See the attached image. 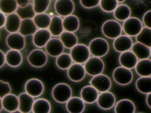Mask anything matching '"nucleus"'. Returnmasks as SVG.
Returning <instances> with one entry per match:
<instances>
[{"label":"nucleus","mask_w":151,"mask_h":113,"mask_svg":"<svg viewBox=\"0 0 151 113\" xmlns=\"http://www.w3.org/2000/svg\"><path fill=\"white\" fill-rule=\"evenodd\" d=\"M51 94L52 98L55 102L60 104L66 103L72 97V89L66 83H58L53 87Z\"/></svg>","instance_id":"f257e3e1"},{"label":"nucleus","mask_w":151,"mask_h":113,"mask_svg":"<svg viewBox=\"0 0 151 113\" xmlns=\"http://www.w3.org/2000/svg\"><path fill=\"white\" fill-rule=\"evenodd\" d=\"M91 55L97 57L105 56L109 51L108 42L103 38H95L92 39L88 45Z\"/></svg>","instance_id":"f03ea898"},{"label":"nucleus","mask_w":151,"mask_h":113,"mask_svg":"<svg viewBox=\"0 0 151 113\" xmlns=\"http://www.w3.org/2000/svg\"><path fill=\"white\" fill-rule=\"evenodd\" d=\"M122 26L117 21L114 19L106 21L101 26L103 34L110 39L116 38L122 35Z\"/></svg>","instance_id":"7ed1b4c3"},{"label":"nucleus","mask_w":151,"mask_h":113,"mask_svg":"<svg viewBox=\"0 0 151 113\" xmlns=\"http://www.w3.org/2000/svg\"><path fill=\"white\" fill-rule=\"evenodd\" d=\"M70 54L73 62L79 64H84L90 57V52L88 46L83 44H77L73 46Z\"/></svg>","instance_id":"20e7f679"},{"label":"nucleus","mask_w":151,"mask_h":113,"mask_svg":"<svg viewBox=\"0 0 151 113\" xmlns=\"http://www.w3.org/2000/svg\"><path fill=\"white\" fill-rule=\"evenodd\" d=\"M113 78L117 84L127 85L132 81L133 74L130 69L120 66L114 69L113 72Z\"/></svg>","instance_id":"39448f33"},{"label":"nucleus","mask_w":151,"mask_h":113,"mask_svg":"<svg viewBox=\"0 0 151 113\" xmlns=\"http://www.w3.org/2000/svg\"><path fill=\"white\" fill-rule=\"evenodd\" d=\"M28 63L34 68H41L45 66L48 61L46 52L37 48L32 50L27 56Z\"/></svg>","instance_id":"423d86ee"},{"label":"nucleus","mask_w":151,"mask_h":113,"mask_svg":"<svg viewBox=\"0 0 151 113\" xmlns=\"http://www.w3.org/2000/svg\"><path fill=\"white\" fill-rule=\"evenodd\" d=\"M122 29L126 35L129 36H136L143 28V23L138 18L129 17L123 21Z\"/></svg>","instance_id":"0eeeda50"},{"label":"nucleus","mask_w":151,"mask_h":113,"mask_svg":"<svg viewBox=\"0 0 151 113\" xmlns=\"http://www.w3.org/2000/svg\"><path fill=\"white\" fill-rule=\"evenodd\" d=\"M84 67L88 75L95 76L103 72L104 69V63L100 57L93 56L84 63Z\"/></svg>","instance_id":"6e6552de"},{"label":"nucleus","mask_w":151,"mask_h":113,"mask_svg":"<svg viewBox=\"0 0 151 113\" xmlns=\"http://www.w3.org/2000/svg\"><path fill=\"white\" fill-rule=\"evenodd\" d=\"M25 91L34 98L41 96L44 91L43 82L38 78H31L25 84Z\"/></svg>","instance_id":"1a4fd4ad"},{"label":"nucleus","mask_w":151,"mask_h":113,"mask_svg":"<svg viewBox=\"0 0 151 113\" xmlns=\"http://www.w3.org/2000/svg\"><path fill=\"white\" fill-rule=\"evenodd\" d=\"M90 84L94 87L99 92L107 91L110 90L111 87V81L110 78L102 73L93 76L90 81Z\"/></svg>","instance_id":"9d476101"},{"label":"nucleus","mask_w":151,"mask_h":113,"mask_svg":"<svg viewBox=\"0 0 151 113\" xmlns=\"http://www.w3.org/2000/svg\"><path fill=\"white\" fill-rule=\"evenodd\" d=\"M25 36L19 32L9 33L6 38V44L9 49L23 50L25 46Z\"/></svg>","instance_id":"9b49d317"},{"label":"nucleus","mask_w":151,"mask_h":113,"mask_svg":"<svg viewBox=\"0 0 151 113\" xmlns=\"http://www.w3.org/2000/svg\"><path fill=\"white\" fill-rule=\"evenodd\" d=\"M74 8V3L73 0H56L54 3L55 11L61 17L72 14Z\"/></svg>","instance_id":"f8f14e48"},{"label":"nucleus","mask_w":151,"mask_h":113,"mask_svg":"<svg viewBox=\"0 0 151 113\" xmlns=\"http://www.w3.org/2000/svg\"><path fill=\"white\" fill-rule=\"evenodd\" d=\"M67 70V77L73 82L81 81L86 74L84 65L76 62L72 64Z\"/></svg>","instance_id":"ddd939ff"},{"label":"nucleus","mask_w":151,"mask_h":113,"mask_svg":"<svg viewBox=\"0 0 151 113\" xmlns=\"http://www.w3.org/2000/svg\"><path fill=\"white\" fill-rule=\"evenodd\" d=\"M96 102L99 108L103 110H108L115 105L116 97L112 92L109 91L102 92L99 94Z\"/></svg>","instance_id":"4468645a"},{"label":"nucleus","mask_w":151,"mask_h":113,"mask_svg":"<svg viewBox=\"0 0 151 113\" xmlns=\"http://www.w3.org/2000/svg\"><path fill=\"white\" fill-rule=\"evenodd\" d=\"M64 48L60 39L57 38H51L45 46L46 53L52 57H57L62 54Z\"/></svg>","instance_id":"2eb2a0df"},{"label":"nucleus","mask_w":151,"mask_h":113,"mask_svg":"<svg viewBox=\"0 0 151 113\" xmlns=\"http://www.w3.org/2000/svg\"><path fill=\"white\" fill-rule=\"evenodd\" d=\"M133 44V40L130 36L127 35H120L114 39L113 46L117 52H123L130 50Z\"/></svg>","instance_id":"dca6fc26"},{"label":"nucleus","mask_w":151,"mask_h":113,"mask_svg":"<svg viewBox=\"0 0 151 113\" xmlns=\"http://www.w3.org/2000/svg\"><path fill=\"white\" fill-rule=\"evenodd\" d=\"M51 36L48 29H38L32 35L33 44L37 48L45 47Z\"/></svg>","instance_id":"f3484780"},{"label":"nucleus","mask_w":151,"mask_h":113,"mask_svg":"<svg viewBox=\"0 0 151 113\" xmlns=\"http://www.w3.org/2000/svg\"><path fill=\"white\" fill-rule=\"evenodd\" d=\"M138 61L139 59L135 54L132 51L130 50L121 52L119 58V61L121 66L130 69L134 68Z\"/></svg>","instance_id":"a211bd4d"},{"label":"nucleus","mask_w":151,"mask_h":113,"mask_svg":"<svg viewBox=\"0 0 151 113\" xmlns=\"http://www.w3.org/2000/svg\"><path fill=\"white\" fill-rule=\"evenodd\" d=\"M19 107L18 109L22 113H28L32 111L33 104L34 102V98L25 91L21 92L18 95Z\"/></svg>","instance_id":"6ab92c4d"},{"label":"nucleus","mask_w":151,"mask_h":113,"mask_svg":"<svg viewBox=\"0 0 151 113\" xmlns=\"http://www.w3.org/2000/svg\"><path fill=\"white\" fill-rule=\"evenodd\" d=\"M21 20V18L16 12L6 15L4 26L6 31L9 33L18 32Z\"/></svg>","instance_id":"aec40b11"},{"label":"nucleus","mask_w":151,"mask_h":113,"mask_svg":"<svg viewBox=\"0 0 151 113\" xmlns=\"http://www.w3.org/2000/svg\"><path fill=\"white\" fill-rule=\"evenodd\" d=\"M65 104L66 109L70 113H81L85 109V102L81 97H71Z\"/></svg>","instance_id":"412c9836"},{"label":"nucleus","mask_w":151,"mask_h":113,"mask_svg":"<svg viewBox=\"0 0 151 113\" xmlns=\"http://www.w3.org/2000/svg\"><path fill=\"white\" fill-rule=\"evenodd\" d=\"M99 91L92 85L84 87L80 91V97L85 103L93 104L97 101Z\"/></svg>","instance_id":"4be33fe9"},{"label":"nucleus","mask_w":151,"mask_h":113,"mask_svg":"<svg viewBox=\"0 0 151 113\" xmlns=\"http://www.w3.org/2000/svg\"><path fill=\"white\" fill-rule=\"evenodd\" d=\"M22 62V55L20 51L10 49L5 53V63L9 67L17 68Z\"/></svg>","instance_id":"5701e85b"},{"label":"nucleus","mask_w":151,"mask_h":113,"mask_svg":"<svg viewBox=\"0 0 151 113\" xmlns=\"http://www.w3.org/2000/svg\"><path fill=\"white\" fill-rule=\"evenodd\" d=\"M3 109L9 112H14L18 109L19 99L18 97L13 94H8L2 98Z\"/></svg>","instance_id":"b1692460"},{"label":"nucleus","mask_w":151,"mask_h":113,"mask_svg":"<svg viewBox=\"0 0 151 113\" xmlns=\"http://www.w3.org/2000/svg\"><path fill=\"white\" fill-rule=\"evenodd\" d=\"M53 36H60L64 31L63 24V18L59 15H54L51 18L50 24L48 28Z\"/></svg>","instance_id":"393cba45"},{"label":"nucleus","mask_w":151,"mask_h":113,"mask_svg":"<svg viewBox=\"0 0 151 113\" xmlns=\"http://www.w3.org/2000/svg\"><path fill=\"white\" fill-rule=\"evenodd\" d=\"M135 105L132 101L129 99H122L115 104L114 111L116 113H134Z\"/></svg>","instance_id":"a878e982"},{"label":"nucleus","mask_w":151,"mask_h":113,"mask_svg":"<svg viewBox=\"0 0 151 113\" xmlns=\"http://www.w3.org/2000/svg\"><path fill=\"white\" fill-rule=\"evenodd\" d=\"M38 29L32 18H26L21 20L18 32L24 36L33 35Z\"/></svg>","instance_id":"bb28decb"},{"label":"nucleus","mask_w":151,"mask_h":113,"mask_svg":"<svg viewBox=\"0 0 151 113\" xmlns=\"http://www.w3.org/2000/svg\"><path fill=\"white\" fill-rule=\"evenodd\" d=\"M63 24L64 29L66 31L75 32L80 27V20L78 18L73 14L64 17Z\"/></svg>","instance_id":"cd10ccee"},{"label":"nucleus","mask_w":151,"mask_h":113,"mask_svg":"<svg viewBox=\"0 0 151 113\" xmlns=\"http://www.w3.org/2000/svg\"><path fill=\"white\" fill-rule=\"evenodd\" d=\"M134 68L136 73L140 77L151 76V59L149 58L139 59Z\"/></svg>","instance_id":"c85d7f7f"},{"label":"nucleus","mask_w":151,"mask_h":113,"mask_svg":"<svg viewBox=\"0 0 151 113\" xmlns=\"http://www.w3.org/2000/svg\"><path fill=\"white\" fill-rule=\"evenodd\" d=\"M131 49L139 60L149 58L150 56V47L140 42H136L133 44Z\"/></svg>","instance_id":"c756f323"},{"label":"nucleus","mask_w":151,"mask_h":113,"mask_svg":"<svg viewBox=\"0 0 151 113\" xmlns=\"http://www.w3.org/2000/svg\"><path fill=\"white\" fill-rule=\"evenodd\" d=\"M59 37L67 49H71L78 44V38L74 32L64 31Z\"/></svg>","instance_id":"7c9ffc66"},{"label":"nucleus","mask_w":151,"mask_h":113,"mask_svg":"<svg viewBox=\"0 0 151 113\" xmlns=\"http://www.w3.org/2000/svg\"><path fill=\"white\" fill-rule=\"evenodd\" d=\"M51 109L50 102L45 98H38L34 101L32 112L34 113H49Z\"/></svg>","instance_id":"2f4dec72"},{"label":"nucleus","mask_w":151,"mask_h":113,"mask_svg":"<svg viewBox=\"0 0 151 113\" xmlns=\"http://www.w3.org/2000/svg\"><path fill=\"white\" fill-rule=\"evenodd\" d=\"M114 18L119 21H124L131 15L130 8L126 4H121L118 5L113 11Z\"/></svg>","instance_id":"473e14b6"},{"label":"nucleus","mask_w":151,"mask_h":113,"mask_svg":"<svg viewBox=\"0 0 151 113\" xmlns=\"http://www.w3.org/2000/svg\"><path fill=\"white\" fill-rule=\"evenodd\" d=\"M137 90L142 94H147L151 92V76L140 77L136 81Z\"/></svg>","instance_id":"72a5a7b5"},{"label":"nucleus","mask_w":151,"mask_h":113,"mask_svg":"<svg viewBox=\"0 0 151 113\" xmlns=\"http://www.w3.org/2000/svg\"><path fill=\"white\" fill-rule=\"evenodd\" d=\"M32 19L38 29H48L51 18L48 14L43 12L36 14Z\"/></svg>","instance_id":"f704fd0d"},{"label":"nucleus","mask_w":151,"mask_h":113,"mask_svg":"<svg viewBox=\"0 0 151 113\" xmlns=\"http://www.w3.org/2000/svg\"><path fill=\"white\" fill-rule=\"evenodd\" d=\"M73 59L70 54L63 52L58 56L55 60L57 67L63 70L67 69L73 64Z\"/></svg>","instance_id":"c9c22d12"},{"label":"nucleus","mask_w":151,"mask_h":113,"mask_svg":"<svg viewBox=\"0 0 151 113\" xmlns=\"http://www.w3.org/2000/svg\"><path fill=\"white\" fill-rule=\"evenodd\" d=\"M137 42H140L149 47H151V28L145 26L136 36Z\"/></svg>","instance_id":"e433bc0d"},{"label":"nucleus","mask_w":151,"mask_h":113,"mask_svg":"<svg viewBox=\"0 0 151 113\" xmlns=\"http://www.w3.org/2000/svg\"><path fill=\"white\" fill-rule=\"evenodd\" d=\"M18 7L16 0H0V11L6 15L15 12Z\"/></svg>","instance_id":"4c0bfd02"},{"label":"nucleus","mask_w":151,"mask_h":113,"mask_svg":"<svg viewBox=\"0 0 151 113\" xmlns=\"http://www.w3.org/2000/svg\"><path fill=\"white\" fill-rule=\"evenodd\" d=\"M15 12L19 16L21 19L33 18L36 14L33 8V5L30 3L25 6H18Z\"/></svg>","instance_id":"58836bf2"},{"label":"nucleus","mask_w":151,"mask_h":113,"mask_svg":"<svg viewBox=\"0 0 151 113\" xmlns=\"http://www.w3.org/2000/svg\"><path fill=\"white\" fill-rule=\"evenodd\" d=\"M51 0H33V8L35 14L45 12L48 9Z\"/></svg>","instance_id":"ea45409f"},{"label":"nucleus","mask_w":151,"mask_h":113,"mask_svg":"<svg viewBox=\"0 0 151 113\" xmlns=\"http://www.w3.org/2000/svg\"><path fill=\"white\" fill-rule=\"evenodd\" d=\"M117 0H100L99 6L106 12H111L114 11L118 5Z\"/></svg>","instance_id":"a19ab883"},{"label":"nucleus","mask_w":151,"mask_h":113,"mask_svg":"<svg viewBox=\"0 0 151 113\" xmlns=\"http://www.w3.org/2000/svg\"><path fill=\"white\" fill-rule=\"evenodd\" d=\"M11 87L9 82L0 80V98H2L7 94L11 93Z\"/></svg>","instance_id":"79ce46f5"},{"label":"nucleus","mask_w":151,"mask_h":113,"mask_svg":"<svg viewBox=\"0 0 151 113\" xmlns=\"http://www.w3.org/2000/svg\"><path fill=\"white\" fill-rule=\"evenodd\" d=\"M100 0H80L81 5L87 9L93 8L99 5Z\"/></svg>","instance_id":"37998d69"},{"label":"nucleus","mask_w":151,"mask_h":113,"mask_svg":"<svg viewBox=\"0 0 151 113\" xmlns=\"http://www.w3.org/2000/svg\"><path fill=\"white\" fill-rule=\"evenodd\" d=\"M142 20L145 26L151 28V9L146 11L144 14Z\"/></svg>","instance_id":"c03bdc74"},{"label":"nucleus","mask_w":151,"mask_h":113,"mask_svg":"<svg viewBox=\"0 0 151 113\" xmlns=\"http://www.w3.org/2000/svg\"><path fill=\"white\" fill-rule=\"evenodd\" d=\"M6 14L3 13L0 11V28L4 27L5 26V21H6Z\"/></svg>","instance_id":"a18cd8bd"},{"label":"nucleus","mask_w":151,"mask_h":113,"mask_svg":"<svg viewBox=\"0 0 151 113\" xmlns=\"http://www.w3.org/2000/svg\"><path fill=\"white\" fill-rule=\"evenodd\" d=\"M5 63V54L0 49V68H2Z\"/></svg>","instance_id":"49530a36"},{"label":"nucleus","mask_w":151,"mask_h":113,"mask_svg":"<svg viewBox=\"0 0 151 113\" xmlns=\"http://www.w3.org/2000/svg\"><path fill=\"white\" fill-rule=\"evenodd\" d=\"M31 0H16L18 6H25L30 3Z\"/></svg>","instance_id":"de8ad7c7"},{"label":"nucleus","mask_w":151,"mask_h":113,"mask_svg":"<svg viewBox=\"0 0 151 113\" xmlns=\"http://www.w3.org/2000/svg\"><path fill=\"white\" fill-rule=\"evenodd\" d=\"M146 102L147 106L150 108H151V92L147 94L146 98Z\"/></svg>","instance_id":"09e8293b"},{"label":"nucleus","mask_w":151,"mask_h":113,"mask_svg":"<svg viewBox=\"0 0 151 113\" xmlns=\"http://www.w3.org/2000/svg\"><path fill=\"white\" fill-rule=\"evenodd\" d=\"M2 109H3V107H2V98H0V112Z\"/></svg>","instance_id":"8fccbe9b"},{"label":"nucleus","mask_w":151,"mask_h":113,"mask_svg":"<svg viewBox=\"0 0 151 113\" xmlns=\"http://www.w3.org/2000/svg\"><path fill=\"white\" fill-rule=\"evenodd\" d=\"M117 2H118L119 3L122 4V3H123V2H124L126 0H117Z\"/></svg>","instance_id":"3c124183"},{"label":"nucleus","mask_w":151,"mask_h":113,"mask_svg":"<svg viewBox=\"0 0 151 113\" xmlns=\"http://www.w3.org/2000/svg\"><path fill=\"white\" fill-rule=\"evenodd\" d=\"M150 55H151V47L150 48Z\"/></svg>","instance_id":"603ef678"}]
</instances>
